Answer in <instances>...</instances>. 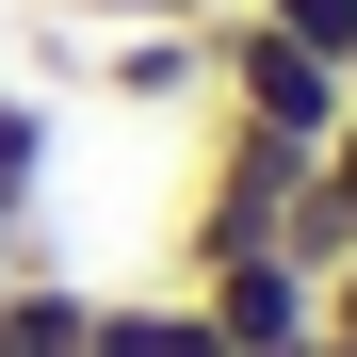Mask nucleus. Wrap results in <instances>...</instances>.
I'll return each mask as SVG.
<instances>
[{"label": "nucleus", "instance_id": "f257e3e1", "mask_svg": "<svg viewBox=\"0 0 357 357\" xmlns=\"http://www.w3.org/2000/svg\"><path fill=\"white\" fill-rule=\"evenodd\" d=\"M195 33H211V114H260V130H292V146H325L357 114V82L325 66V49H292L276 17H195Z\"/></svg>", "mask_w": 357, "mask_h": 357}, {"label": "nucleus", "instance_id": "f03ea898", "mask_svg": "<svg viewBox=\"0 0 357 357\" xmlns=\"http://www.w3.org/2000/svg\"><path fill=\"white\" fill-rule=\"evenodd\" d=\"M178 292L211 309V341H227V357H309V341H325V292L292 276L276 244H244V260H195Z\"/></svg>", "mask_w": 357, "mask_h": 357}, {"label": "nucleus", "instance_id": "7ed1b4c3", "mask_svg": "<svg viewBox=\"0 0 357 357\" xmlns=\"http://www.w3.org/2000/svg\"><path fill=\"white\" fill-rule=\"evenodd\" d=\"M98 98H130V114H195V98H211V33H195V17L114 33V49H98Z\"/></svg>", "mask_w": 357, "mask_h": 357}, {"label": "nucleus", "instance_id": "20e7f679", "mask_svg": "<svg viewBox=\"0 0 357 357\" xmlns=\"http://www.w3.org/2000/svg\"><path fill=\"white\" fill-rule=\"evenodd\" d=\"M82 357H227L211 341V309H195V292H98V325H82Z\"/></svg>", "mask_w": 357, "mask_h": 357}, {"label": "nucleus", "instance_id": "39448f33", "mask_svg": "<svg viewBox=\"0 0 357 357\" xmlns=\"http://www.w3.org/2000/svg\"><path fill=\"white\" fill-rule=\"evenodd\" d=\"M0 195H49V98L0 82Z\"/></svg>", "mask_w": 357, "mask_h": 357}, {"label": "nucleus", "instance_id": "423d86ee", "mask_svg": "<svg viewBox=\"0 0 357 357\" xmlns=\"http://www.w3.org/2000/svg\"><path fill=\"white\" fill-rule=\"evenodd\" d=\"M244 17H276L292 49H325V66H341V49H357V0H244Z\"/></svg>", "mask_w": 357, "mask_h": 357}, {"label": "nucleus", "instance_id": "0eeeda50", "mask_svg": "<svg viewBox=\"0 0 357 357\" xmlns=\"http://www.w3.org/2000/svg\"><path fill=\"white\" fill-rule=\"evenodd\" d=\"M309 178H325V211L357 227V114H341V130H325V162H309Z\"/></svg>", "mask_w": 357, "mask_h": 357}, {"label": "nucleus", "instance_id": "6e6552de", "mask_svg": "<svg viewBox=\"0 0 357 357\" xmlns=\"http://www.w3.org/2000/svg\"><path fill=\"white\" fill-rule=\"evenodd\" d=\"M49 260V227H33V195H0V276H33Z\"/></svg>", "mask_w": 357, "mask_h": 357}, {"label": "nucleus", "instance_id": "1a4fd4ad", "mask_svg": "<svg viewBox=\"0 0 357 357\" xmlns=\"http://www.w3.org/2000/svg\"><path fill=\"white\" fill-rule=\"evenodd\" d=\"M309 292H325V341H357V244H341V260H325Z\"/></svg>", "mask_w": 357, "mask_h": 357}, {"label": "nucleus", "instance_id": "9d476101", "mask_svg": "<svg viewBox=\"0 0 357 357\" xmlns=\"http://www.w3.org/2000/svg\"><path fill=\"white\" fill-rule=\"evenodd\" d=\"M66 17H98V33H146V17H178V0H66Z\"/></svg>", "mask_w": 357, "mask_h": 357}, {"label": "nucleus", "instance_id": "9b49d317", "mask_svg": "<svg viewBox=\"0 0 357 357\" xmlns=\"http://www.w3.org/2000/svg\"><path fill=\"white\" fill-rule=\"evenodd\" d=\"M178 17H244V0H178Z\"/></svg>", "mask_w": 357, "mask_h": 357}, {"label": "nucleus", "instance_id": "f8f14e48", "mask_svg": "<svg viewBox=\"0 0 357 357\" xmlns=\"http://www.w3.org/2000/svg\"><path fill=\"white\" fill-rule=\"evenodd\" d=\"M341 82H357V49H341Z\"/></svg>", "mask_w": 357, "mask_h": 357}]
</instances>
